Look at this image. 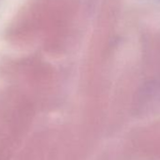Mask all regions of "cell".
I'll return each instance as SVG.
<instances>
[]
</instances>
